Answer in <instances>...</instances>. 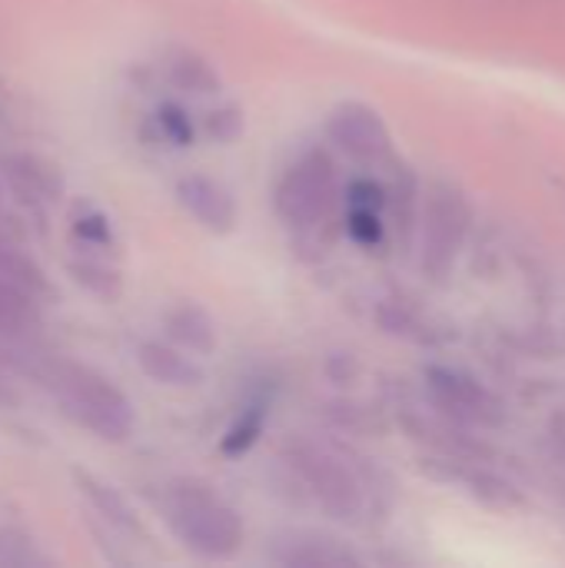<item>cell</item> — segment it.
I'll use <instances>...</instances> for the list:
<instances>
[{
	"instance_id": "1",
	"label": "cell",
	"mask_w": 565,
	"mask_h": 568,
	"mask_svg": "<svg viewBox=\"0 0 565 568\" xmlns=\"http://www.w3.org/2000/svg\"><path fill=\"white\" fill-rule=\"evenodd\" d=\"M60 409L103 443H123L133 433V406L127 393L100 369L77 359H50L40 373Z\"/></svg>"
},
{
	"instance_id": "2",
	"label": "cell",
	"mask_w": 565,
	"mask_h": 568,
	"mask_svg": "<svg viewBox=\"0 0 565 568\" xmlns=\"http://www.w3.org/2000/svg\"><path fill=\"white\" fill-rule=\"evenodd\" d=\"M163 516L180 539L200 559H233L243 546V523L236 509L220 499L206 483L180 479L163 496Z\"/></svg>"
},
{
	"instance_id": "3",
	"label": "cell",
	"mask_w": 565,
	"mask_h": 568,
	"mask_svg": "<svg viewBox=\"0 0 565 568\" xmlns=\"http://www.w3.org/2000/svg\"><path fill=\"white\" fill-rule=\"evenodd\" d=\"M286 463L296 473V479L306 486V493L323 506L326 516L340 523H353L363 513V489L353 469L326 446L310 439H293L286 446Z\"/></svg>"
},
{
	"instance_id": "4",
	"label": "cell",
	"mask_w": 565,
	"mask_h": 568,
	"mask_svg": "<svg viewBox=\"0 0 565 568\" xmlns=\"http://www.w3.org/2000/svg\"><path fill=\"white\" fill-rule=\"evenodd\" d=\"M336 203V166L330 153L306 150L276 183V213L293 230L320 226Z\"/></svg>"
},
{
	"instance_id": "5",
	"label": "cell",
	"mask_w": 565,
	"mask_h": 568,
	"mask_svg": "<svg viewBox=\"0 0 565 568\" xmlns=\"http://www.w3.org/2000/svg\"><path fill=\"white\" fill-rule=\"evenodd\" d=\"M326 133L346 156L363 160V163L383 160L390 153V133H386L380 113L356 100H346L330 113Z\"/></svg>"
},
{
	"instance_id": "6",
	"label": "cell",
	"mask_w": 565,
	"mask_h": 568,
	"mask_svg": "<svg viewBox=\"0 0 565 568\" xmlns=\"http://www.w3.org/2000/svg\"><path fill=\"white\" fill-rule=\"evenodd\" d=\"M176 200L203 230H210L216 236H226L236 230L240 210H236L233 193L220 180L203 176V173H190L176 183Z\"/></svg>"
},
{
	"instance_id": "7",
	"label": "cell",
	"mask_w": 565,
	"mask_h": 568,
	"mask_svg": "<svg viewBox=\"0 0 565 568\" xmlns=\"http://www.w3.org/2000/svg\"><path fill=\"white\" fill-rule=\"evenodd\" d=\"M137 363L157 386L167 389H193L203 383V369L190 359V353L160 339H143L137 346Z\"/></svg>"
},
{
	"instance_id": "8",
	"label": "cell",
	"mask_w": 565,
	"mask_h": 568,
	"mask_svg": "<svg viewBox=\"0 0 565 568\" xmlns=\"http://www.w3.org/2000/svg\"><path fill=\"white\" fill-rule=\"evenodd\" d=\"M167 336L193 356H210L216 349V323L196 303H180L167 313Z\"/></svg>"
},
{
	"instance_id": "9",
	"label": "cell",
	"mask_w": 565,
	"mask_h": 568,
	"mask_svg": "<svg viewBox=\"0 0 565 568\" xmlns=\"http://www.w3.org/2000/svg\"><path fill=\"white\" fill-rule=\"evenodd\" d=\"M167 73L186 93H216L220 90V77H216L213 63L203 60L196 50H186V47H180V50L170 53Z\"/></svg>"
},
{
	"instance_id": "10",
	"label": "cell",
	"mask_w": 565,
	"mask_h": 568,
	"mask_svg": "<svg viewBox=\"0 0 565 568\" xmlns=\"http://www.w3.org/2000/svg\"><path fill=\"white\" fill-rule=\"evenodd\" d=\"M77 486H80V493L87 496V503L97 509V516H100L107 526H113V529H137L133 509L127 506V499H123L113 486L100 483V479L90 476V473H77Z\"/></svg>"
},
{
	"instance_id": "11",
	"label": "cell",
	"mask_w": 565,
	"mask_h": 568,
	"mask_svg": "<svg viewBox=\"0 0 565 568\" xmlns=\"http://www.w3.org/2000/svg\"><path fill=\"white\" fill-rule=\"evenodd\" d=\"M70 276L93 296L113 303L123 293V276L100 256H73L70 260Z\"/></svg>"
},
{
	"instance_id": "12",
	"label": "cell",
	"mask_w": 565,
	"mask_h": 568,
	"mask_svg": "<svg viewBox=\"0 0 565 568\" xmlns=\"http://www.w3.org/2000/svg\"><path fill=\"white\" fill-rule=\"evenodd\" d=\"M33 320V293L0 276V336H17Z\"/></svg>"
},
{
	"instance_id": "13",
	"label": "cell",
	"mask_w": 565,
	"mask_h": 568,
	"mask_svg": "<svg viewBox=\"0 0 565 568\" xmlns=\"http://www.w3.org/2000/svg\"><path fill=\"white\" fill-rule=\"evenodd\" d=\"M276 559L283 562V566H346V562H353V556L350 552H343V549H336L333 542H320V539H293V542H286V552H276Z\"/></svg>"
},
{
	"instance_id": "14",
	"label": "cell",
	"mask_w": 565,
	"mask_h": 568,
	"mask_svg": "<svg viewBox=\"0 0 565 568\" xmlns=\"http://www.w3.org/2000/svg\"><path fill=\"white\" fill-rule=\"evenodd\" d=\"M0 276L10 280V283H17V286H23V290L33 293V296L43 290V273H40V266H37L27 253H20V246H13L3 233H0Z\"/></svg>"
},
{
	"instance_id": "15",
	"label": "cell",
	"mask_w": 565,
	"mask_h": 568,
	"mask_svg": "<svg viewBox=\"0 0 565 568\" xmlns=\"http://www.w3.org/2000/svg\"><path fill=\"white\" fill-rule=\"evenodd\" d=\"M263 426H266V403H253L243 409V416L230 426L226 439H223V453L226 456H243L253 449V443L263 436Z\"/></svg>"
},
{
	"instance_id": "16",
	"label": "cell",
	"mask_w": 565,
	"mask_h": 568,
	"mask_svg": "<svg viewBox=\"0 0 565 568\" xmlns=\"http://www.w3.org/2000/svg\"><path fill=\"white\" fill-rule=\"evenodd\" d=\"M160 130L167 140H173L176 146H186L193 140V126H190V116L176 106V103H163L160 106Z\"/></svg>"
},
{
	"instance_id": "17",
	"label": "cell",
	"mask_w": 565,
	"mask_h": 568,
	"mask_svg": "<svg viewBox=\"0 0 565 568\" xmlns=\"http://www.w3.org/2000/svg\"><path fill=\"white\" fill-rule=\"evenodd\" d=\"M240 130H243V120H240V113L233 106H226L220 113H210V133L216 140H233Z\"/></svg>"
},
{
	"instance_id": "18",
	"label": "cell",
	"mask_w": 565,
	"mask_h": 568,
	"mask_svg": "<svg viewBox=\"0 0 565 568\" xmlns=\"http://www.w3.org/2000/svg\"><path fill=\"white\" fill-rule=\"evenodd\" d=\"M0 399H7V386H3V379H0Z\"/></svg>"
},
{
	"instance_id": "19",
	"label": "cell",
	"mask_w": 565,
	"mask_h": 568,
	"mask_svg": "<svg viewBox=\"0 0 565 568\" xmlns=\"http://www.w3.org/2000/svg\"><path fill=\"white\" fill-rule=\"evenodd\" d=\"M0 203H3V190H0Z\"/></svg>"
}]
</instances>
